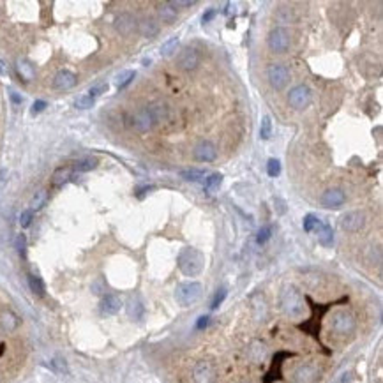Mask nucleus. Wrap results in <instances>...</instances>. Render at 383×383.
<instances>
[{
  "instance_id": "09e8293b",
  "label": "nucleus",
  "mask_w": 383,
  "mask_h": 383,
  "mask_svg": "<svg viewBox=\"0 0 383 383\" xmlns=\"http://www.w3.org/2000/svg\"><path fill=\"white\" fill-rule=\"evenodd\" d=\"M215 16V11L214 9H210V11H207L205 14H203V23H209V21L212 20V18Z\"/></svg>"
},
{
  "instance_id": "cd10ccee",
  "label": "nucleus",
  "mask_w": 383,
  "mask_h": 383,
  "mask_svg": "<svg viewBox=\"0 0 383 383\" xmlns=\"http://www.w3.org/2000/svg\"><path fill=\"white\" fill-rule=\"evenodd\" d=\"M133 80H135V71H124V73H120L115 78V85H117V88H124L127 87Z\"/></svg>"
},
{
  "instance_id": "a18cd8bd",
  "label": "nucleus",
  "mask_w": 383,
  "mask_h": 383,
  "mask_svg": "<svg viewBox=\"0 0 383 383\" xmlns=\"http://www.w3.org/2000/svg\"><path fill=\"white\" fill-rule=\"evenodd\" d=\"M44 108H46V103L44 101H36L34 105H32V115H37L41 113V111H44Z\"/></svg>"
},
{
  "instance_id": "8fccbe9b",
  "label": "nucleus",
  "mask_w": 383,
  "mask_h": 383,
  "mask_svg": "<svg viewBox=\"0 0 383 383\" xmlns=\"http://www.w3.org/2000/svg\"><path fill=\"white\" fill-rule=\"evenodd\" d=\"M154 187H143V189H140V193H138V198H143L145 196V193H148V191H152Z\"/></svg>"
},
{
  "instance_id": "c03bdc74",
  "label": "nucleus",
  "mask_w": 383,
  "mask_h": 383,
  "mask_svg": "<svg viewBox=\"0 0 383 383\" xmlns=\"http://www.w3.org/2000/svg\"><path fill=\"white\" fill-rule=\"evenodd\" d=\"M2 325L6 327V329H14L16 327V320H14V316L13 314H4V318H2Z\"/></svg>"
},
{
  "instance_id": "2eb2a0df",
  "label": "nucleus",
  "mask_w": 383,
  "mask_h": 383,
  "mask_svg": "<svg viewBox=\"0 0 383 383\" xmlns=\"http://www.w3.org/2000/svg\"><path fill=\"white\" fill-rule=\"evenodd\" d=\"M293 378H295L297 383H314L320 378V371L313 364H304L295 371Z\"/></svg>"
},
{
  "instance_id": "9d476101",
  "label": "nucleus",
  "mask_w": 383,
  "mask_h": 383,
  "mask_svg": "<svg viewBox=\"0 0 383 383\" xmlns=\"http://www.w3.org/2000/svg\"><path fill=\"white\" fill-rule=\"evenodd\" d=\"M193 378L196 383H214L215 369L210 362H198L193 369Z\"/></svg>"
},
{
  "instance_id": "b1692460",
  "label": "nucleus",
  "mask_w": 383,
  "mask_h": 383,
  "mask_svg": "<svg viewBox=\"0 0 383 383\" xmlns=\"http://www.w3.org/2000/svg\"><path fill=\"white\" fill-rule=\"evenodd\" d=\"M222 184V175L221 173H212L209 177H205V191L207 193H215L219 191Z\"/></svg>"
},
{
  "instance_id": "ea45409f",
  "label": "nucleus",
  "mask_w": 383,
  "mask_h": 383,
  "mask_svg": "<svg viewBox=\"0 0 383 383\" xmlns=\"http://www.w3.org/2000/svg\"><path fill=\"white\" fill-rule=\"evenodd\" d=\"M32 219H34V212H32L30 209H27V210L21 212V215H20L21 228H28V226H30V222H32Z\"/></svg>"
},
{
  "instance_id": "39448f33",
  "label": "nucleus",
  "mask_w": 383,
  "mask_h": 383,
  "mask_svg": "<svg viewBox=\"0 0 383 383\" xmlns=\"http://www.w3.org/2000/svg\"><path fill=\"white\" fill-rule=\"evenodd\" d=\"M290 44H292V37H290L288 28L277 27L269 34V48L274 53H284L290 48Z\"/></svg>"
},
{
  "instance_id": "4c0bfd02",
  "label": "nucleus",
  "mask_w": 383,
  "mask_h": 383,
  "mask_svg": "<svg viewBox=\"0 0 383 383\" xmlns=\"http://www.w3.org/2000/svg\"><path fill=\"white\" fill-rule=\"evenodd\" d=\"M251 357L254 362H260V360H263V357H265V346L260 343H254L251 348Z\"/></svg>"
},
{
  "instance_id": "2f4dec72",
  "label": "nucleus",
  "mask_w": 383,
  "mask_h": 383,
  "mask_svg": "<svg viewBox=\"0 0 383 383\" xmlns=\"http://www.w3.org/2000/svg\"><path fill=\"white\" fill-rule=\"evenodd\" d=\"M18 73H20L25 80H32V78H34V68H32V64L27 60L18 62Z\"/></svg>"
},
{
  "instance_id": "de8ad7c7",
  "label": "nucleus",
  "mask_w": 383,
  "mask_h": 383,
  "mask_svg": "<svg viewBox=\"0 0 383 383\" xmlns=\"http://www.w3.org/2000/svg\"><path fill=\"white\" fill-rule=\"evenodd\" d=\"M11 101H13L14 105H21L23 99H21V95L18 94V92H11Z\"/></svg>"
},
{
  "instance_id": "412c9836",
  "label": "nucleus",
  "mask_w": 383,
  "mask_h": 383,
  "mask_svg": "<svg viewBox=\"0 0 383 383\" xmlns=\"http://www.w3.org/2000/svg\"><path fill=\"white\" fill-rule=\"evenodd\" d=\"M138 30L140 34L143 37H147V39H152V37L157 36L159 32V25L155 23L154 18H143V20L138 23Z\"/></svg>"
},
{
  "instance_id": "a19ab883",
  "label": "nucleus",
  "mask_w": 383,
  "mask_h": 383,
  "mask_svg": "<svg viewBox=\"0 0 383 383\" xmlns=\"http://www.w3.org/2000/svg\"><path fill=\"white\" fill-rule=\"evenodd\" d=\"M51 366H53V369L58 371V373H68V364H66V360L62 359V357H55Z\"/></svg>"
},
{
  "instance_id": "aec40b11",
  "label": "nucleus",
  "mask_w": 383,
  "mask_h": 383,
  "mask_svg": "<svg viewBox=\"0 0 383 383\" xmlns=\"http://www.w3.org/2000/svg\"><path fill=\"white\" fill-rule=\"evenodd\" d=\"M314 232L318 233V242L322 245H325V247H329V245H332L334 242V232L332 228H330V225H327V222H318V226L314 228Z\"/></svg>"
},
{
  "instance_id": "423d86ee",
  "label": "nucleus",
  "mask_w": 383,
  "mask_h": 383,
  "mask_svg": "<svg viewBox=\"0 0 383 383\" xmlns=\"http://www.w3.org/2000/svg\"><path fill=\"white\" fill-rule=\"evenodd\" d=\"M267 80L276 90H282L290 81V71L282 64H272L267 69Z\"/></svg>"
},
{
  "instance_id": "bb28decb",
  "label": "nucleus",
  "mask_w": 383,
  "mask_h": 383,
  "mask_svg": "<svg viewBox=\"0 0 383 383\" xmlns=\"http://www.w3.org/2000/svg\"><path fill=\"white\" fill-rule=\"evenodd\" d=\"M180 177L184 178V180H187V182H200V180H203L207 175H205L203 170L191 168V170H184V172H180Z\"/></svg>"
},
{
  "instance_id": "58836bf2",
  "label": "nucleus",
  "mask_w": 383,
  "mask_h": 383,
  "mask_svg": "<svg viewBox=\"0 0 383 383\" xmlns=\"http://www.w3.org/2000/svg\"><path fill=\"white\" fill-rule=\"evenodd\" d=\"M267 173L270 177H277L281 173V163L277 159H269V163H267Z\"/></svg>"
},
{
  "instance_id": "49530a36",
  "label": "nucleus",
  "mask_w": 383,
  "mask_h": 383,
  "mask_svg": "<svg viewBox=\"0 0 383 383\" xmlns=\"http://www.w3.org/2000/svg\"><path fill=\"white\" fill-rule=\"evenodd\" d=\"M209 316H202V318H198V322H196V329H205L207 325H209Z\"/></svg>"
},
{
  "instance_id": "c85d7f7f",
  "label": "nucleus",
  "mask_w": 383,
  "mask_h": 383,
  "mask_svg": "<svg viewBox=\"0 0 383 383\" xmlns=\"http://www.w3.org/2000/svg\"><path fill=\"white\" fill-rule=\"evenodd\" d=\"M95 166H98V159L85 157V159H81V161H78L74 168H76V172H92Z\"/></svg>"
},
{
  "instance_id": "1a4fd4ad",
  "label": "nucleus",
  "mask_w": 383,
  "mask_h": 383,
  "mask_svg": "<svg viewBox=\"0 0 383 383\" xmlns=\"http://www.w3.org/2000/svg\"><path fill=\"white\" fill-rule=\"evenodd\" d=\"M200 64V53L195 48H184L177 55V66L182 71H193Z\"/></svg>"
},
{
  "instance_id": "c756f323",
  "label": "nucleus",
  "mask_w": 383,
  "mask_h": 383,
  "mask_svg": "<svg viewBox=\"0 0 383 383\" xmlns=\"http://www.w3.org/2000/svg\"><path fill=\"white\" fill-rule=\"evenodd\" d=\"M28 286L37 297H44V282L37 276H28Z\"/></svg>"
},
{
  "instance_id": "393cba45",
  "label": "nucleus",
  "mask_w": 383,
  "mask_h": 383,
  "mask_svg": "<svg viewBox=\"0 0 383 383\" xmlns=\"http://www.w3.org/2000/svg\"><path fill=\"white\" fill-rule=\"evenodd\" d=\"M178 44H180L178 37H172V39L165 41V43H163V46H161V55H163V57H172V55L177 53Z\"/></svg>"
},
{
  "instance_id": "20e7f679",
  "label": "nucleus",
  "mask_w": 383,
  "mask_h": 383,
  "mask_svg": "<svg viewBox=\"0 0 383 383\" xmlns=\"http://www.w3.org/2000/svg\"><path fill=\"white\" fill-rule=\"evenodd\" d=\"M330 329L339 336H348L355 330V318L348 311H337L330 318Z\"/></svg>"
},
{
  "instance_id": "a211bd4d",
  "label": "nucleus",
  "mask_w": 383,
  "mask_h": 383,
  "mask_svg": "<svg viewBox=\"0 0 383 383\" xmlns=\"http://www.w3.org/2000/svg\"><path fill=\"white\" fill-rule=\"evenodd\" d=\"M99 307H101V313L103 314H108V316H111V314H117L118 311H120V307H122V300L118 299L117 295H105L101 299V304H99Z\"/></svg>"
},
{
  "instance_id": "7c9ffc66",
  "label": "nucleus",
  "mask_w": 383,
  "mask_h": 383,
  "mask_svg": "<svg viewBox=\"0 0 383 383\" xmlns=\"http://www.w3.org/2000/svg\"><path fill=\"white\" fill-rule=\"evenodd\" d=\"M44 202H46V191L44 189H41V191H37L34 196H32L30 200V210H39L41 207L44 205Z\"/></svg>"
},
{
  "instance_id": "f257e3e1",
  "label": "nucleus",
  "mask_w": 383,
  "mask_h": 383,
  "mask_svg": "<svg viewBox=\"0 0 383 383\" xmlns=\"http://www.w3.org/2000/svg\"><path fill=\"white\" fill-rule=\"evenodd\" d=\"M205 267V256L195 247H185L178 254V269L184 276L195 277Z\"/></svg>"
},
{
  "instance_id": "72a5a7b5",
  "label": "nucleus",
  "mask_w": 383,
  "mask_h": 383,
  "mask_svg": "<svg viewBox=\"0 0 383 383\" xmlns=\"http://www.w3.org/2000/svg\"><path fill=\"white\" fill-rule=\"evenodd\" d=\"M270 135H272V120H270V117H263L262 125H260V136H262V140H269Z\"/></svg>"
},
{
  "instance_id": "a878e982",
  "label": "nucleus",
  "mask_w": 383,
  "mask_h": 383,
  "mask_svg": "<svg viewBox=\"0 0 383 383\" xmlns=\"http://www.w3.org/2000/svg\"><path fill=\"white\" fill-rule=\"evenodd\" d=\"M69 178H71V170L69 168H58L57 172L53 173V177H51V182H53L55 187H60V185H64Z\"/></svg>"
},
{
  "instance_id": "e433bc0d",
  "label": "nucleus",
  "mask_w": 383,
  "mask_h": 383,
  "mask_svg": "<svg viewBox=\"0 0 383 383\" xmlns=\"http://www.w3.org/2000/svg\"><path fill=\"white\" fill-rule=\"evenodd\" d=\"M318 222H320V219L316 217V215H313V214H307L306 217H304V230H306L307 233L314 232V228H316V226H318Z\"/></svg>"
},
{
  "instance_id": "4be33fe9",
  "label": "nucleus",
  "mask_w": 383,
  "mask_h": 383,
  "mask_svg": "<svg viewBox=\"0 0 383 383\" xmlns=\"http://www.w3.org/2000/svg\"><path fill=\"white\" fill-rule=\"evenodd\" d=\"M157 13L165 23H173L177 20V9L172 6V2H163L157 6Z\"/></svg>"
},
{
  "instance_id": "473e14b6",
  "label": "nucleus",
  "mask_w": 383,
  "mask_h": 383,
  "mask_svg": "<svg viewBox=\"0 0 383 383\" xmlns=\"http://www.w3.org/2000/svg\"><path fill=\"white\" fill-rule=\"evenodd\" d=\"M94 103H95L94 98H90L88 94H81L80 98L74 101V106H76L78 110H88V108L94 106Z\"/></svg>"
},
{
  "instance_id": "3c124183",
  "label": "nucleus",
  "mask_w": 383,
  "mask_h": 383,
  "mask_svg": "<svg viewBox=\"0 0 383 383\" xmlns=\"http://www.w3.org/2000/svg\"><path fill=\"white\" fill-rule=\"evenodd\" d=\"M7 73V68H6V64H4L2 60H0V74H6Z\"/></svg>"
},
{
  "instance_id": "c9c22d12",
  "label": "nucleus",
  "mask_w": 383,
  "mask_h": 383,
  "mask_svg": "<svg viewBox=\"0 0 383 383\" xmlns=\"http://www.w3.org/2000/svg\"><path fill=\"white\" fill-rule=\"evenodd\" d=\"M108 90V83H105V81H99V83H95V85H92L90 87V90L87 92L90 98H98V95H101V94H105V92Z\"/></svg>"
},
{
  "instance_id": "7ed1b4c3",
  "label": "nucleus",
  "mask_w": 383,
  "mask_h": 383,
  "mask_svg": "<svg viewBox=\"0 0 383 383\" xmlns=\"http://www.w3.org/2000/svg\"><path fill=\"white\" fill-rule=\"evenodd\" d=\"M202 284L196 281H189V282H182V284L177 286V292H175V299L180 306L187 307L193 306L195 302H198L200 297H202Z\"/></svg>"
},
{
  "instance_id": "f03ea898",
  "label": "nucleus",
  "mask_w": 383,
  "mask_h": 383,
  "mask_svg": "<svg viewBox=\"0 0 383 383\" xmlns=\"http://www.w3.org/2000/svg\"><path fill=\"white\" fill-rule=\"evenodd\" d=\"M281 306L282 311L290 316V318H300L304 313V297L302 293L299 292L297 288L290 286L282 292L281 297Z\"/></svg>"
},
{
  "instance_id": "9b49d317",
  "label": "nucleus",
  "mask_w": 383,
  "mask_h": 383,
  "mask_svg": "<svg viewBox=\"0 0 383 383\" xmlns=\"http://www.w3.org/2000/svg\"><path fill=\"white\" fill-rule=\"evenodd\" d=\"M217 157V148L212 141L205 140L195 147V159L200 163H212Z\"/></svg>"
},
{
  "instance_id": "4468645a",
  "label": "nucleus",
  "mask_w": 383,
  "mask_h": 383,
  "mask_svg": "<svg viewBox=\"0 0 383 383\" xmlns=\"http://www.w3.org/2000/svg\"><path fill=\"white\" fill-rule=\"evenodd\" d=\"M136 27H138V23H136V18L133 16V14L122 13V14H118V16L115 18V28H117L122 36L133 34V32L136 30Z\"/></svg>"
},
{
  "instance_id": "f8f14e48",
  "label": "nucleus",
  "mask_w": 383,
  "mask_h": 383,
  "mask_svg": "<svg viewBox=\"0 0 383 383\" xmlns=\"http://www.w3.org/2000/svg\"><path fill=\"white\" fill-rule=\"evenodd\" d=\"M346 196L341 189H327L322 195V205L327 209H339L341 205H344Z\"/></svg>"
},
{
  "instance_id": "dca6fc26",
  "label": "nucleus",
  "mask_w": 383,
  "mask_h": 383,
  "mask_svg": "<svg viewBox=\"0 0 383 383\" xmlns=\"http://www.w3.org/2000/svg\"><path fill=\"white\" fill-rule=\"evenodd\" d=\"M288 357H293V353H290V352H279V353H276V357H274V360H272V366H270V369H269V373H267V376H265V383H272V381H276V380H281V366H282V360L284 359H288Z\"/></svg>"
},
{
  "instance_id": "37998d69",
  "label": "nucleus",
  "mask_w": 383,
  "mask_h": 383,
  "mask_svg": "<svg viewBox=\"0 0 383 383\" xmlns=\"http://www.w3.org/2000/svg\"><path fill=\"white\" fill-rule=\"evenodd\" d=\"M270 233H272V230H270L269 226H263V228H260L258 237H256V240H258V244H265L267 240L270 239Z\"/></svg>"
},
{
  "instance_id": "f704fd0d",
  "label": "nucleus",
  "mask_w": 383,
  "mask_h": 383,
  "mask_svg": "<svg viewBox=\"0 0 383 383\" xmlns=\"http://www.w3.org/2000/svg\"><path fill=\"white\" fill-rule=\"evenodd\" d=\"M16 251H18V254L21 256V258H25L27 256V237L23 235V233H20V235L16 237Z\"/></svg>"
},
{
  "instance_id": "5701e85b",
  "label": "nucleus",
  "mask_w": 383,
  "mask_h": 383,
  "mask_svg": "<svg viewBox=\"0 0 383 383\" xmlns=\"http://www.w3.org/2000/svg\"><path fill=\"white\" fill-rule=\"evenodd\" d=\"M143 304H141V300L138 297H131L127 302V314L131 316L133 320H141V316H143Z\"/></svg>"
},
{
  "instance_id": "6e6552de",
  "label": "nucleus",
  "mask_w": 383,
  "mask_h": 383,
  "mask_svg": "<svg viewBox=\"0 0 383 383\" xmlns=\"http://www.w3.org/2000/svg\"><path fill=\"white\" fill-rule=\"evenodd\" d=\"M288 101L295 110H304L311 103V90L306 85H297L288 94Z\"/></svg>"
},
{
  "instance_id": "0eeeda50",
  "label": "nucleus",
  "mask_w": 383,
  "mask_h": 383,
  "mask_svg": "<svg viewBox=\"0 0 383 383\" xmlns=\"http://www.w3.org/2000/svg\"><path fill=\"white\" fill-rule=\"evenodd\" d=\"M364 225H366V214L360 210L346 212V214L341 217V226H343L344 232H349V233L360 232V230L364 228Z\"/></svg>"
},
{
  "instance_id": "f3484780",
  "label": "nucleus",
  "mask_w": 383,
  "mask_h": 383,
  "mask_svg": "<svg viewBox=\"0 0 383 383\" xmlns=\"http://www.w3.org/2000/svg\"><path fill=\"white\" fill-rule=\"evenodd\" d=\"M74 85H76V74L71 73V71L62 69L55 74L53 87L57 88V90H69V88H73Z\"/></svg>"
},
{
  "instance_id": "79ce46f5",
  "label": "nucleus",
  "mask_w": 383,
  "mask_h": 383,
  "mask_svg": "<svg viewBox=\"0 0 383 383\" xmlns=\"http://www.w3.org/2000/svg\"><path fill=\"white\" fill-rule=\"evenodd\" d=\"M226 299V290L225 288H221V290H217V293H215V297H214V300H212V309H217L219 306L222 304V300Z\"/></svg>"
},
{
  "instance_id": "6ab92c4d",
  "label": "nucleus",
  "mask_w": 383,
  "mask_h": 383,
  "mask_svg": "<svg viewBox=\"0 0 383 383\" xmlns=\"http://www.w3.org/2000/svg\"><path fill=\"white\" fill-rule=\"evenodd\" d=\"M147 110H148V113H150L152 122H154V124H163V122H165L166 118H168V115H170V108L166 106L163 101L154 103V105H150Z\"/></svg>"
},
{
  "instance_id": "ddd939ff",
  "label": "nucleus",
  "mask_w": 383,
  "mask_h": 383,
  "mask_svg": "<svg viewBox=\"0 0 383 383\" xmlns=\"http://www.w3.org/2000/svg\"><path fill=\"white\" fill-rule=\"evenodd\" d=\"M131 124L138 133H147L152 129L154 122H152V117H150V113H148L147 108H141V110H138L136 113H133Z\"/></svg>"
}]
</instances>
